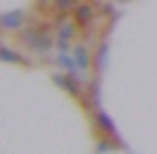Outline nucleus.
Wrapping results in <instances>:
<instances>
[{
	"label": "nucleus",
	"instance_id": "nucleus-1",
	"mask_svg": "<svg viewBox=\"0 0 157 154\" xmlns=\"http://www.w3.org/2000/svg\"><path fill=\"white\" fill-rule=\"evenodd\" d=\"M73 12H76V21L82 23V26H87V23L96 17V6H93V3H78Z\"/></svg>",
	"mask_w": 157,
	"mask_h": 154
},
{
	"label": "nucleus",
	"instance_id": "nucleus-2",
	"mask_svg": "<svg viewBox=\"0 0 157 154\" xmlns=\"http://www.w3.org/2000/svg\"><path fill=\"white\" fill-rule=\"evenodd\" d=\"M21 21H26V12H9V15L3 17V26L6 29H15Z\"/></svg>",
	"mask_w": 157,
	"mask_h": 154
},
{
	"label": "nucleus",
	"instance_id": "nucleus-3",
	"mask_svg": "<svg viewBox=\"0 0 157 154\" xmlns=\"http://www.w3.org/2000/svg\"><path fill=\"white\" fill-rule=\"evenodd\" d=\"M56 6H58V9H76L78 0H56Z\"/></svg>",
	"mask_w": 157,
	"mask_h": 154
}]
</instances>
